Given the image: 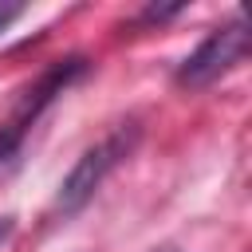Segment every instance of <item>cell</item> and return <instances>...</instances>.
Masks as SVG:
<instances>
[{
    "instance_id": "277c9868",
    "label": "cell",
    "mask_w": 252,
    "mask_h": 252,
    "mask_svg": "<svg viewBox=\"0 0 252 252\" xmlns=\"http://www.w3.org/2000/svg\"><path fill=\"white\" fill-rule=\"evenodd\" d=\"M177 12H185V4H150V8L138 16V24H165V20H173Z\"/></svg>"
},
{
    "instance_id": "7a4b0ae2",
    "label": "cell",
    "mask_w": 252,
    "mask_h": 252,
    "mask_svg": "<svg viewBox=\"0 0 252 252\" xmlns=\"http://www.w3.org/2000/svg\"><path fill=\"white\" fill-rule=\"evenodd\" d=\"M138 142H142V126H138V122H122V126H114L102 142H94L91 150H83V158H79V161L67 169V177L59 181V193H55L51 213L63 217V220L79 217V213L94 201V193L106 185V177H110L122 161H130V154L138 150Z\"/></svg>"
},
{
    "instance_id": "52a82bcc",
    "label": "cell",
    "mask_w": 252,
    "mask_h": 252,
    "mask_svg": "<svg viewBox=\"0 0 252 252\" xmlns=\"http://www.w3.org/2000/svg\"><path fill=\"white\" fill-rule=\"evenodd\" d=\"M165 252H169V248H165Z\"/></svg>"
},
{
    "instance_id": "3957f363",
    "label": "cell",
    "mask_w": 252,
    "mask_h": 252,
    "mask_svg": "<svg viewBox=\"0 0 252 252\" xmlns=\"http://www.w3.org/2000/svg\"><path fill=\"white\" fill-rule=\"evenodd\" d=\"M248 47H252V32H248V16L244 12H236L228 24H220V28H213L181 63H177V71H173V83L181 87V91H205V87H213L217 79H224L228 71H236L240 63H244V55H248Z\"/></svg>"
},
{
    "instance_id": "6da1fadb",
    "label": "cell",
    "mask_w": 252,
    "mask_h": 252,
    "mask_svg": "<svg viewBox=\"0 0 252 252\" xmlns=\"http://www.w3.org/2000/svg\"><path fill=\"white\" fill-rule=\"evenodd\" d=\"M87 71H91V59H87V55H63V59L47 63V67L35 75V83H28L24 91H16V98H12L8 110L0 114V169L20 158L28 134L35 130V122H39V118L55 106V98L67 94Z\"/></svg>"
},
{
    "instance_id": "8992f818",
    "label": "cell",
    "mask_w": 252,
    "mask_h": 252,
    "mask_svg": "<svg viewBox=\"0 0 252 252\" xmlns=\"http://www.w3.org/2000/svg\"><path fill=\"white\" fill-rule=\"evenodd\" d=\"M12 228H16V220H12V217H0V244L12 236Z\"/></svg>"
},
{
    "instance_id": "5b68a950",
    "label": "cell",
    "mask_w": 252,
    "mask_h": 252,
    "mask_svg": "<svg viewBox=\"0 0 252 252\" xmlns=\"http://www.w3.org/2000/svg\"><path fill=\"white\" fill-rule=\"evenodd\" d=\"M20 16H24V4H0V32H8Z\"/></svg>"
}]
</instances>
